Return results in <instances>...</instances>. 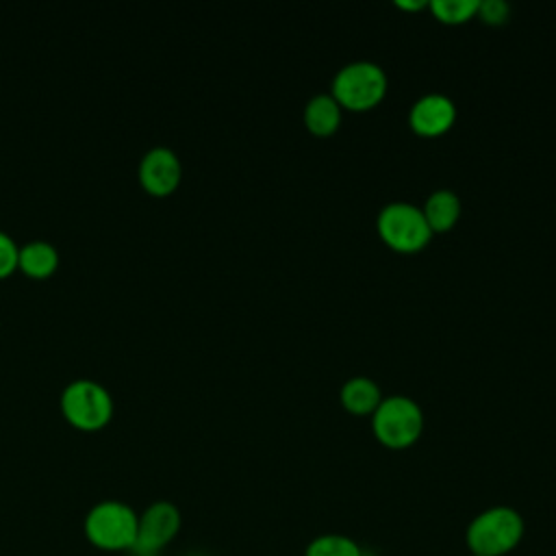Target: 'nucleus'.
I'll return each mask as SVG.
<instances>
[{
    "mask_svg": "<svg viewBox=\"0 0 556 556\" xmlns=\"http://www.w3.org/2000/svg\"><path fill=\"white\" fill-rule=\"evenodd\" d=\"M304 556H363L361 547L343 534H324L311 541Z\"/></svg>",
    "mask_w": 556,
    "mask_h": 556,
    "instance_id": "15",
    "label": "nucleus"
},
{
    "mask_svg": "<svg viewBox=\"0 0 556 556\" xmlns=\"http://www.w3.org/2000/svg\"><path fill=\"white\" fill-rule=\"evenodd\" d=\"M139 515L124 502H98L85 517L87 541L102 552H130L137 536Z\"/></svg>",
    "mask_w": 556,
    "mask_h": 556,
    "instance_id": "1",
    "label": "nucleus"
},
{
    "mask_svg": "<svg viewBox=\"0 0 556 556\" xmlns=\"http://www.w3.org/2000/svg\"><path fill=\"white\" fill-rule=\"evenodd\" d=\"M523 536V521L517 510L495 506L480 513L467 528V545L473 556H502L517 547Z\"/></svg>",
    "mask_w": 556,
    "mask_h": 556,
    "instance_id": "2",
    "label": "nucleus"
},
{
    "mask_svg": "<svg viewBox=\"0 0 556 556\" xmlns=\"http://www.w3.org/2000/svg\"><path fill=\"white\" fill-rule=\"evenodd\" d=\"M478 4L480 0H434L428 9L443 24H463L478 13Z\"/></svg>",
    "mask_w": 556,
    "mask_h": 556,
    "instance_id": "14",
    "label": "nucleus"
},
{
    "mask_svg": "<svg viewBox=\"0 0 556 556\" xmlns=\"http://www.w3.org/2000/svg\"><path fill=\"white\" fill-rule=\"evenodd\" d=\"M376 439L391 450L410 447L424 430L421 408L406 395H393L378 404L371 417Z\"/></svg>",
    "mask_w": 556,
    "mask_h": 556,
    "instance_id": "3",
    "label": "nucleus"
},
{
    "mask_svg": "<svg viewBox=\"0 0 556 556\" xmlns=\"http://www.w3.org/2000/svg\"><path fill=\"white\" fill-rule=\"evenodd\" d=\"M421 211L432 232H447L460 217V200L454 191L439 189L426 200Z\"/></svg>",
    "mask_w": 556,
    "mask_h": 556,
    "instance_id": "10",
    "label": "nucleus"
},
{
    "mask_svg": "<svg viewBox=\"0 0 556 556\" xmlns=\"http://www.w3.org/2000/svg\"><path fill=\"white\" fill-rule=\"evenodd\" d=\"M304 124L313 135L328 137L341 124V106L332 96H315L304 109Z\"/></svg>",
    "mask_w": 556,
    "mask_h": 556,
    "instance_id": "12",
    "label": "nucleus"
},
{
    "mask_svg": "<svg viewBox=\"0 0 556 556\" xmlns=\"http://www.w3.org/2000/svg\"><path fill=\"white\" fill-rule=\"evenodd\" d=\"M387 93L384 72L369 61H354L341 67L332 80V98L341 109L369 111Z\"/></svg>",
    "mask_w": 556,
    "mask_h": 556,
    "instance_id": "4",
    "label": "nucleus"
},
{
    "mask_svg": "<svg viewBox=\"0 0 556 556\" xmlns=\"http://www.w3.org/2000/svg\"><path fill=\"white\" fill-rule=\"evenodd\" d=\"M180 174H182V167H180L176 152L165 146L150 148L141 156L139 178L150 193L165 195V193L174 191L176 185L180 182Z\"/></svg>",
    "mask_w": 556,
    "mask_h": 556,
    "instance_id": "8",
    "label": "nucleus"
},
{
    "mask_svg": "<svg viewBox=\"0 0 556 556\" xmlns=\"http://www.w3.org/2000/svg\"><path fill=\"white\" fill-rule=\"evenodd\" d=\"M476 15L491 26H500L508 20V4L504 0H480Z\"/></svg>",
    "mask_w": 556,
    "mask_h": 556,
    "instance_id": "16",
    "label": "nucleus"
},
{
    "mask_svg": "<svg viewBox=\"0 0 556 556\" xmlns=\"http://www.w3.org/2000/svg\"><path fill=\"white\" fill-rule=\"evenodd\" d=\"M397 7H400V9H404V11H419V9H426V7H428V2H426V0H419V2H410V0H408V2H404V0H400V2H397Z\"/></svg>",
    "mask_w": 556,
    "mask_h": 556,
    "instance_id": "18",
    "label": "nucleus"
},
{
    "mask_svg": "<svg viewBox=\"0 0 556 556\" xmlns=\"http://www.w3.org/2000/svg\"><path fill=\"white\" fill-rule=\"evenodd\" d=\"M59 254L46 241H28L17 250V265L30 276H46L56 267Z\"/></svg>",
    "mask_w": 556,
    "mask_h": 556,
    "instance_id": "13",
    "label": "nucleus"
},
{
    "mask_svg": "<svg viewBox=\"0 0 556 556\" xmlns=\"http://www.w3.org/2000/svg\"><path fill=\"white\" fill-rule=\"evenodd\" d=\"M378 235L391 250L413 254L428 245L432 230L421 208L408 202H391L378 215Z\"/></svg>",
    "mask_w": 556,
    "mask_h": 556,
    "instance_id": "5",
    "label": "nucleus"
},
{
    "mask_svg": "<svg viewBox=\"0 0 556 556\" xmlns=\"http://www.w3.org/2000/svg\"><path fill=\"white\" fill-rule=\"evenodd\" d=\"M471 556H473V554H471Z\"/></svg>",
    "mask_w": 556,
    "mask_h": 556,
    "instance_id": "19",
    "label": "nucleus"
},
{
    "mask_svg": "<svg viewBox=\"0 0 556 556\" xmlns=\"http://www.w3.org/2000/svg\"><path fill=\"white\" fill-rule=\"evenodd\" d=\"M380 402H382L380 389L369 378L356 376L341 387V404L352 415H369V413L374 415Z\"/></svg>",
    "mask_w": 556,
    "mask_h": 556,
    "instance_id": "11",
    "label": "nucleus"
},
{
    "mask_svg": "<svg viewBox=\"0 0 556 556\" xmlns=\"http://www.w3.org/2000/svg\"><path fill=\"white\" fill-rule=\"evenodd\" d=\"M180 513L172 502H154L139 515L130 556H159L178 534Z\"/></svg>",
    "mask_w": 556,
    "mask_h": 556,
    "instance_id": "7",
    "label": "nucleus"
},
{
    "mask_svg": "<svg viewBox=\"0 0 556 556\" xmlns=\"http://www.w3.org/2000/svg\"><path fill=\"white\" fill-rule=\"evenodd\" d=\"M17 245L13 239L0 230V276L9 274L17 265Z\"/></svg>",
    "mask_w": 556,
    "mask_h": 556,
    "instance_id": "17",
    "label": "nucleus"
},
{
    "mask_svg": "<svg viewBox=\"0 0 556 556\" xmlns=\"http://www.w3.org/2000/svg\"><path fill=\"white\" fill-rule=\"evenodd\" d=\"M61 406L65 417L85 430L100 428L109 421L113 413V402L109 391L93 380H74L65 387L61 395Z\"/></svg>",
    "mask_w": 556,
    "mask_h": 556,
    "instance_id": "6",
    "label": "nucleus"
},
{
    "mask_svg": "<svg viewBox=\"0 0 556 556\" xmlns=\"http://www.w3.org/2000/svg\"><path fill=\"white\" fill-rule=\"evenodd\" d=\"M454 119H456V106L443 93L421 96L408 113V124L413 132L421 137H439L447 132Z\"/></svg>",
    "mask_w": 556,
    "mask_h": 556,
    "instance_id": "9",
    "label": "nucleus"
}]
</instances>
